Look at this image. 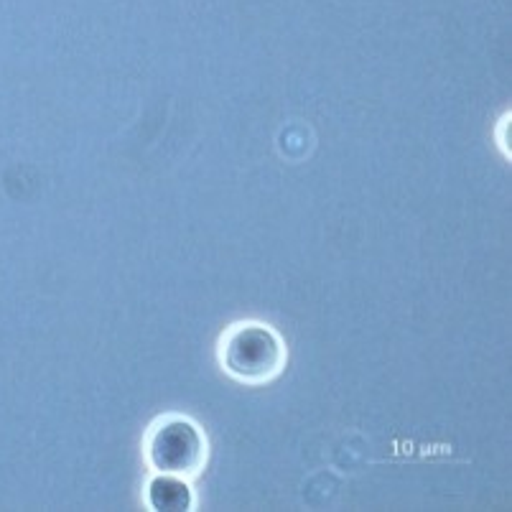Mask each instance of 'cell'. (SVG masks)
Here are the masks:
<instances>
[{
  "label": "cell",
  "instance_id": "cell-1",
  "mask_svg": "<svg viewBox=\"0 0 512 512\" xmlns=\"http://www.w3.org/2000/svg\"><path fill=\"white\" fill-rule=\"evenodd\" d=\"M281 344L268 329L240 327L225 342V365L242 380H263L278 370Z\"/></svg>",
  "mask_w": 512,
  "mask_h": 512
},
{
  "label": "cell",
  "instance_id": "cell-3",
  "mask_svg": "<svg viewBox=\"0 0 512 512\" xmlns=\"http://www.w3.org/2000/svg\"><path fill=\"white\" fill-rule=\"evenodd\" d=\"M151 505L156 510L176 512V510H189L192 505V495L181 479L176 477H156L151 482Z\"/></svg>",
  "mask_w": 512,
  "mask_h": 512
},
{
  "label": "cell",
  "instance_id": "cell-2",
  "mask_svg": "<svg viewBox=\"0 0 512 512\" xmlns=\"http://www.w3.org/2000/svg\"><path fill=\"white\" fill-rule=\"evenodd\" d=\"M202 454V439L192 423L184 421H169L156 428V434L151 436V444H148L153 467L166 474L194 472L202 462Z\"/></svg>",
  "mask_w": 512,
  "mask_h": 512
}]
</instances>
